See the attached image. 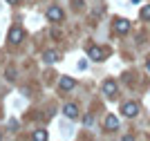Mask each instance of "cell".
Instances as JSON below:
<instances>
[{"instance_id": "6da1fadb", "label": "cell", "mask_w": 150, "mask_h": 141, "mask_svg": "<svg viewBox=\"0 0 150 141\" xmlns=\"http://www.w3.org/2000/svg\"><path fill=\"white\" fill-rule=\"evenodd\" d=\"M47 18H50L52 23H61L63 20V9L56 7V5H52L50 9H47Z\"/></svg>"}, {"instance_id": "7a4b0ae2", "label": "cell", "mask_w": 150, "mask_h": 141, "mask_svg": "<svg viewBox=\"0 0 150 141\" xmlns=\"http://www.w3.org/2000/svg\"><path fill=\"white\" fill-rule=\"evenodd\" d=\"M103 94H105L108 98H112V96H117V83H114L112 79H108L105 83H103Z\"/></svg>"}, {"instance_id": "3957f363", "label": "cell", "mask_w": 150, "mask_h": 141, "mask_svg": "<svg viewBox=\"0 0 150 141\" xmlns=\"http://www.w3.org/2000/svg\"><path fill=\"white\" fill-rule=\"evenodd\" d=\"M23 36H25V34H23L20 27H11V31H9V43H11V45H18L20 40H23Z\"/></svg>"}, {"instance_id": "277c9868", "label": "cell", "mask_w": 150, "mask_h": 141, "mask_svg": "<svg viewBox=\"0 0 150 141\" xmlns=\"http://www.w3.org/2000/svg\"><path fill=\"white\" fill-rule=\"evenodd\" d=\"M58 87H61L63 92H67V90H74V87H76V81L72 79V76H61V83H58Z\"/></svg>"}, {"instance_id": "5b68a950", "label": "cell", "mask_w": 150, "mask_h": 141, "mask_svg": "<svg viewBox=\"0 0 150 141\" xmlns=\"http://www.w3.org/2000/svg\"><path fill=\"white\" fill-rule=\"evenodd\" d=\"M128 29H130V23H128L125 18H117L114 20V31H117V34H125Z\"/></svg>"}, {"instance_id": "8992f818", "label": "cell", "mask_w": 150, "mask_h": 141, "mask_svg": "<svg viewBox=\"0 0 150 141\" xmlns=\"http://www.w3.org/2000/svg\"><path fill=\"white\" fill-rule=\"evenodd\" d=\"M123 114L125 117H137V112H139V105L137 103H123Z\"/></svg>"}, {"instance_id": "52a82bcc", "label": "cell", "mask_w": 150, "mask_h": 141, "mask_svg": "<svg viewBox=\"0 0 150 141\" xmlns=\"http://www.w3.org/2000/svg\"><path fill=\"white\" fill-rule=\"evenodd\" d=\"M88 56L92 58V61H103L105 52H103L101 47H90V49H88Z\"/></svg>"}, {"instance_id": "ba28073f", "label": "cell", "mask_w": 150, "mask_h": 141, "mask_svg": "<svg viewBox=\"0 0 150 141\" xmlns=\"http://www.w3.org/2000/svg\"><path fill=\"white\" fill-rule=\"evenodd\" d=\"M117 128H119V119L114 117V114L105 117V130H108V132H114Z\"/></svg>"}, {"instance_id": "9c48e42d", "label": "cell", "mask_w": 150, "mask_h": 141, "mask_svg": "<svg viewBox=\"0 0 150 141\" xmlns=\"http://www.w3.org/2000/svg\"><path fill=\"white\" fill-rule=\"evenodd\" d=\"M63 112H65V117H67V119H76V117H79V108H76L74 103H67L65 108H63Z\"/></svg>"}, {"instance_id": "30bf717a", "label": "cell", "mask_w": 150, "mask_h": 141, "mask_svg": "<svg viewBox=\"0 0 150 141\" xmlns=\"http://www.w3.org/2000/svg\"><path fill=\"white\" fill-rule=\"evenodd\" d=\"M43 61L45 63H56L58 61V52H45V54H43Z\"/></svg>"}, {"instance_id": "8fae6325", "label": "cell", "mask_w": 150, "mask_h": 141, "mask_svg": "<svg viewBox=\"0 0 150 141\" xmlns=\"http://www.w3.org/2000/svg\"><path fill=\"white\" fill-rule=\"evenodd\" d=\"M34 139L36 141H45L47 139V132H45V130H38V132H34Z\"/></svg>"}, {"instance_id": "7c38bea8", "label": "cell", "mask_w": 150, "mask_h": 141, "mask_svg": "<svg viewBox=\"0 0 150 141\" xmlns=\"http://www.w3.org/2000/svg\"><path fill=\"white\" fill-rule=\"evenodd\" d=\"M141 18H144V20H150V5L141 9Z\"/></svg>"}, {"instance_id": "4fadbf2b", "label": "cell", "mask_w": 150, "mask_h": 141, "mask_svg": "<svg viewBox=\"0 0 150 141\" xmlns=\"http://www.w3.org/2000/svg\"><path fill=\"white\" fill-rule=\"evenodd\" d=\"M7 2H11V5H18V0H7Z\"/></svg>"}, {"instance_id": "5bb4252c", "label": "cell", "mask_w": 150, "mask_h": 141, "mask_svg": "<svg viewBox=\"0 0 150 141\" xmlns=\"http://www.w3.org/2000/svg\"><path fill=\"white\" fill-rule=\"evenodd\" d=\"M146 67H148V72H150V58H148V63H146Z\"/></svg>"}, {"instance_id": "9a60e30c", "label": "cell", "mask_w": 150, "mask_h": 141, "mask_svg": "<svg viewBox=\"0 0 150 141\" xmlns=\"http://www.w3.org/2000/svg\"><path fill=\"white\" fill-rule=\"evenodd\" d=\"M0 139H2V135H0Z\"/></svg>"}]
</instances>
